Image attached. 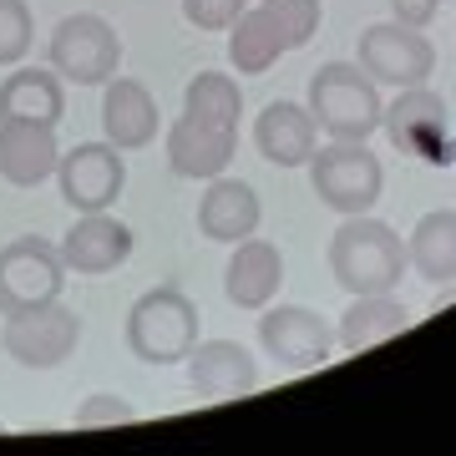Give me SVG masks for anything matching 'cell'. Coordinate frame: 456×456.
Segmentation results:
<instances>
[{"label":"cell","mask_w":456,"mask_h":456,"mask_svg":"<svg viewBox=\"0 0 456 456\" xmlns=\"http://www.w3.org/2000/svg\"><path fill=\"white\" fill-rule=\"evenodd\" d=\"M406 269V239L386 218L345 213V224L330 233V274L350 299L355 294H395Z\"/></svg>","instance_id":"1"},{"label":"cell","mask_w":456,"mask_h":456,"mask_svg":"<svg viewBox=\"0 0 456 456\" xmlns=\"http://www.w3.org/2000/svg\"><path fill=\"white\" fill-rule=\"evenodd\" d=\"M310 117L330 142H370L380 132L386 102L380 86L360 71V61H325L310 77Z\"/></svg>","instance_id":"2"},{"label":"cell","mask_w":456,"mask_h":456,"mask_svg":"<svg viewBox=\"0 0 456 456\" xmlns=\"http://www.w3.org/2000/svg\"><path fill=\"white\" fill-rule=\"evenodd\" d=\"M198 345V305L173 284L137 294L127 310V350L142 365H183Z\"/></svg>","instance_id":"3"},{"label":"cell","mask_w":456,"mask_h":456,"mask_svg":"<svg viewBox=\"0 0 456 456\" xmlns=\"http://www.w3.org/2000/svg\"><path fill=\"white\" fill-rule=\"evenodd\" d=\"M314 198L335 213H370L386 193V167L370 152V142H325L314 147L310 163Z\"/></svg>","instance_id":"4"},{"label":"cell","mask_w":456,"mask_h":456,"mask_svg":"<svg viewBox=\"0 0 456 456\" xmlns=\"http://www.w3.org/2000/svg\"><path fill=\"white\" fill-rule=\"evenodd\" d=\"M46 66L71 86H107L122 71V36L112 31V20L77 11V16L56 20L46 46Z\"/></svg>","instance_id":"5"},{"label":"cell","mask_w":456,"mask_h":456,"mask_svg":"<svg viewBox=\"0 0 456 456\" xmlns=\"http://www.w3.org/2000/svg\"><path fill=\"white\" fill-rule=\"evenodd\" d=\"M66 289L61 248L41 233H20L0 248V314H26L56 305Z\"/></svg>","instance_id":"6"},{"label":"cell","mask_w":456,"mask_h":456,"mask_svg":"<svg viewBox=\"0 0 456 456\" xmlns=\"http://www.w3.org/2000/svg\"><path fill=\"white\" fill-rule=\"evenodd\" d=\"M360 71L370 77L375 86H426L431 71H436V46L431 36L416 31V26H401V20H375L360 31Z\"/></svg>","instance_id":"7"},{"label":"cell","mask_w":456,"mask_h":456,"mask_svg":"<svg viewBox=\"0 0 456 456\" xmlns=\"http://www.w3.org/2000/svg\"><path fill=\"white\" fill-rule=\"evenodd\" d=\"M77 345H82V314L66 310L61 299L0 320V350L16 360L20 370H56V365L71 360Z\"/></svg>","instance_id":"8"},{"label":"cell","mask_w":456,"mask_h":456,"mask_svg":"<svg viewBox=\"0 0 456 456\" xmlns=\"http://www.w3.org/2000/svg\"><path fill=\"white\" fill-rule=\"evenodd\" d=\"M259 350L279 370H314L335 355V330L325 325V314L305 310V305H274V310L264 305Z\"/></svg>","instance_id":"9"},{"label":"cell","mask_w":456,"mask_h":456,"mask_svg":"<svg viewBox=\"0 0 456 456\" xmlns=\"http://www.w3.org/2000/svg\"><path fill=\"white\" fill-rule=\"evenodd\" d=\"M56 183H61L66 208L77 213H107L127 188V163H122V147H112L107 137L102 142H82L61 152L56 163Z\"/></svg>","instance_id":"10"},{"label":"cell","mask_w":456,"mask_h":456,"mask_svg":"<svg viewBox=\"0 0 456 456\" xmlns=\"http://www.w3.org/2000/svg\"><path fill=\"white\" fill-rule=\"evenodd\" d=\"M56 163H61L56 122L0 117V178L11 188H41L46 178H56Z\"/></svg>","instance_id":"11"},{"label":"cell","mask_w":456,"mask_h":456,"mask_svg":"<svg viewBox=\"0 0 456 456\" xmlns=\"http://www.w3.org/2000/svg\"><path fill=\"white\" fill-rule=\"evenodd\" d=\"M56 248H61L66 274L97 279V274H112V269H122L132 259V228L122 218H112V208L77 213V224L66 228V239Z\"/></svg>","instance_id":"12"},{"label":"cell","mask_w":456,"mask_h":456,"mask_svg":"<svg viewBox=\"0 0 456 456\" xmlns=\"http://www.w3.org/2000/svg\"><path fill=\"white\" fill-rule=\"evenodd\" d=\"M239 152V127H208L198 117L178 112L167 122V167L178 178H193V183H208L218 173H228Z\"/></svg>","instance_id":"13"},{"label":"cell","mask_w":456,"mask_h":456,"mask_svg":"<svg viewBox=\"0 0 456 456\" xmlns=\"http://www.w3.org/2000/svg\"><path fill=\"white\" fill-rule=\"evenodd\" d=\"M102 132L122 152H137V147L158 142L163 112H158L147 82H137V77H112V82L102 86Z\"/></svg>","instance_id":"14"},{"label":"cell","mask_w":456,"mask_h":456,"mask_svg":"<svg viewBox=\"0 0 456 456\" xmlns=\"http://www.w3.org/2000/svg\"><path fill=\"white\" fill-rule=\"evenodd\" d=\"M183 365H188V386L203 401H239L259 386V365L239 340H198Z\"/></svg>","instance_id":"15"},{"label":"cell","mask_w":456,"mask_h":456,"mask_svg":"<svg viewBox=\"0 0 456 456\" xmlns=\"http://www.w3.org/2000/svg\"><path fill=\"white\" fill-rule=\"evenodd\" d=\"M254 147H259L264 163L274 167H305L320 147V127H314L310 107L299 102H269L259 117H254Z\"/></svg>","instance_id":"16"},{"label":"cell","mask_w":456,"mask_h":456,"mask_svg":"<svg viewBox=\"0 0 456 456\" xmlns=\"http://www.w3.org/2000/svg\"><path fill=\"white\" fill-rule=\"evenodd\" d=\"M284 284V259H279V248L269 239H239L233 254H228V269H224V294L233 310H264L269 299L279 294Z\"/></svg>","instance_id":"17"},{"label":"cell","mask_w":456,"mask_h":456,"mask_svg":"<svg viewBox=\"0 0 456 456\" xmlns=\"http://www.w3.org/2000/svg\"><path fill=\"white\" fill-rule=\"evenodd\" d=\"M259 193L248 188L244 178H208L203 198H198V233L213 239V244H239L248 233H259Z\"/></svg>","instance_id":"18"},{"label":"cell","mask_w":456,"mask_h":456,"mask_svg":"<svg viewBox=\"0 0 456 456\" xmlns=\"http://www.w3.org/2000/svg\"><path fill=\"white\" fill-rule=\"evenodd\" d=\"M380 127L391 132V142L401 147V152H426V158H431V147L446 137V97H436L431 86H406V92L386 107Z\"/></svg>","instance_id":"19"},{"label":"cell","mask_w":456,"mask_h":456,"mask_svg":"<svg viewBox=\"0 0 456 456\" xmlns=\"http://www.w3.org/2000/svg\"><path fill=\"white\" fill-rule=\"evenodd\" d=\"M406 264L411 274L426 284H452L456 279V208H431L416 218L406 239Z\"/></svg>","instance_id":"20"},{"label":"cell","mask_w":456,"mask_h":456,"mask_svg":"<svg viewBox=\"0 0 456 456\" xmlns=\"http://www.w3.org/2000/svg\"><path fill=\"white\" fill-rule=\"evenodd\" d=\"M401 330H411V310L395 294H355L350 310L340 314L335 345H345V350H370V345L395 340Z\"/></svg>","instance_id":"21"},{"label":"cell","mask_w":456,"mask_h":456,"mask_svg":"<svg viewBox=\"0 0 456 456\" xmlns=\"http://www.w3.org/2000/svg\"><path fill=\"white\" fill-rule=\"evenodd\" d=\"M0 117H36V122H61L66 117V92L56 71L41 66H16L0 82Z\"/></svg>","instance_id":"22"},{"label":"cell","mask_w":456,"mask_h":456,"mask_svg":"<svg viewBox=\"0 0 456 456\" xmlns=\"http://www.w3.org/2000/svg\"><path fill=\"white\" fill-rule=\"evenodd\" d=\"M284 51H289L284 46V31L274 26V16L264 5H248L244 16L228 26V61H233V71H244V77H264Z\"/></svg>","instance_id":"23"},{"label":"cell","mask_w":456,"mask_h":456,"mask_svg":"<svg viewBox=\"0 0 456 456\" xmlns=\"http://www.w3.org/2000/svg\"><path fill=\"white\" fill-rule=\"evenodd\" d=\"M183 112L208 122V127H239L244 117V92L228 71H198L188 92H183Z\"/></svg>","instance_id":"24"},{"label":"cell","mask_w":456,"mask_h":456,"mask_svg":"<svg viewBox=\"0 0 456 456\" xmlns=\"http://www.w3.org/2000/svg\"><path fill=\"white\" fill-rule=\"evenodd\" d=\"M259 5L274 16V26L284 31V46L289 51L310 46L314 31H320V16H325V0H259Z\"/></svg>","instance_id":"25"},{"label":"cell","mask_w":456,"mask_h":456,"mask_svg":"<svg viewBox=\"0 0 456 456\" xmlns=\"http://www.w3.org/2000/svg\"><path fill=\"white\" fill-rule=\"evenodd\" d=\"M36 46V20L26 0H0V66H20Z\"/></svg>","instance_id":"26"},{"label":"cell","mask_w":456,"mask_h":456,"mask_svg":"<svg viewBox=\"0 0 456 456\" xmlns=\"http://www.w3.org/2000/svg\"><path fill=\"white\" fill-rule=\"evenodd\" d=\"M132 416H137L132 401H122V395H112V391H97V395H86L82 406H77L71 421L82 426V431H92V426H122V421H132Z\"/></svg>","instance_id":"27"},{"label":"cell","mask_w":456,"mask_h":456,"mask_svg":"<svg viewBox=\"0 0 456 456\" xmlns=\"http://www.w3.org/2000/svg\"><path fill=\"white\" fill-rule=\"evenodd\" d=\"M248 11V0H183V16L198 31H228Z\"/></svg>","instance_id":"28"},{"label":"cell","mask_w":456,"mask_h":456,"mask_svg":"<svg viewBox=\"0 0 456 456\" xmlns=\"http://www.w3.org/2000/svg\"><path fill=\"white\" fill-rule=\"evenodd\" d=\"M441 11V0H391V20H401V26H431Z\"/></svg>","instance_id":"29"}]
</instances>
